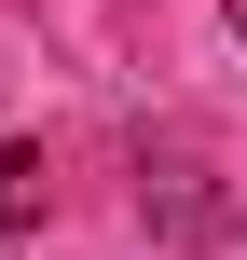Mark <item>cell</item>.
<instances>
[{"mask_svg": "<svg viewBox=\"0 0 247 260\" xmlns=\"http://www.w3.org/2000/svg\"><path fill=\"white\" fill-rule=\"evenodd\" d=\"M220 14H234V41H247V0H220Z\"/></svg>", "mask_w": 247, "mask_h": 260, "instance_id": "obj_2", "label": "cell"}, {"mask_svg": "<svg viewBox=\"0 0 247 260\" xmlns=\"http://www.w3.org/2000/svg\"><path fill=\"white\" fill-rule=\"evenodd\" d=\"M41 219V151H0V233Z\"/></svg>", "mask_w": 247, "mask_h": 260, "instance_id": "obj_1", "label": "cell"}]
</instances>
